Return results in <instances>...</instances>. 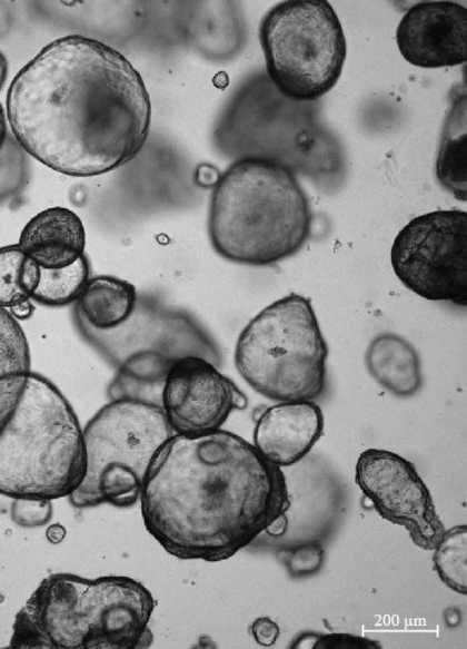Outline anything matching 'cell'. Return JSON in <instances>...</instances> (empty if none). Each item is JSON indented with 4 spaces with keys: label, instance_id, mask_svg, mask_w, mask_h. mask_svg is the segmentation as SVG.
I'll list each match as a JSON object with an SVG mask.
<instances>
[{
    "label": "cell",
    "instance_id": "obj_17",
    "mask_svg": "<svg viewBox=\"0 0 467 649\" xmlns=\"http://www.w3.org/2000/svg\"><path fill=\"white\" fill-rule=\"evenodd\" d=\"M365 362L371 377L395 396H414L423 385L419 354L398 334L375 336L367 347Z\"/></svg>",
    "mask_w": 467,
    "mask_h": 649
},
{
    "label": "cell",
    "instance_id": "obj_27",
    "mask_svg": "<svg viewBox=\"0 0 467 649\" xmlns=\"http://www.w3.org/2000/svg\"><path fill=\"white\" fill-rule=\"evenodd\" d=\"M50 500L14 499L11 507L12 520L27 528L46 524L52 517Z\"/></svg>",
    "mask_w": 467,
    "mask_h": 649
},
{
    "label": "cell",
    "instance_id": "obj_15",
    "mask_svg": "<svg viewBox=\"0 0 467 649\" xmlns=\"http://www.w3.org/2000/svg\"><path fill=\"white\" fill-rule=\"evenodd\" d=\"M324 431V414L314 401L278 402L254 429L255 448L274 464L290 466L306 456Z\"/></svg>",
    "mask_w": 467,
    "mask_h": 649
},
{
    "label": "cell",
    "instance_id": "obj_22",
    "mask_svg": "<svg viewBox=\"0 0 467 649\" xmlns=\"http://www.w3.org/2000/svg\"><path fill=\"white\" fill-rule=\"evenodd\" d=\"M433 566L439 579L453 591L467 593V527L445 530L435 544Z\"/></svg>",
    "mask_w": 467,
    "mask_h": 649
},
{
    "label": "cell",
    "instance_id": "obj_9",
    "mask_svg": "<svg viewBox=\"0 0 467 649\" xmlns=\"http://www.w3.org/2000/svg\"><path fill=\"white\" fill-rule=\"evenodd\" d=\"M173 434L161 405L109 400L82 430L86 473L69 495L72 505L135 504L151 460Z\"/></svg>",
    "mask_w": 467,
    "mask_h": 649
},
{
    "label": "cell",
    "instance_id": "obj_24",
    "mask_svg": "<svg viewBox=\"0 0 467 649\" xmlns=\"http://www.w3.org/2000/svg\"><path fill=\"white\" fill-rule=\"evenodd\" d=\"M291 648L305 649H379V641L350 633L306 632L292 641Z\"/></svg>",
    "mask_w": 467,
    "mask_h": 649
},
{
    "label": "cell",
    "instance_id": "obj_10",
    "mask_svg": "<svg viewBox=\"0 0 467 649\" xmlns=\"http://www.w3.org/2000/svg\"><path fill=\"white\" fill-rule=\"evenodd\" d=\"M266 75L286 97L317 101L338 82L347 57L340 20L326 0H288L259 27Z\"/></svg>",
    "mask_w": 467,
    "mask_h": 649
},
{
    "label": "cell",
    "instance_id": "obj_8",
    "mask_svg": "<svg viewBox=\"0 0 467 649\" xmlns=\"http://www.w3.org/2000/svg\"><path fill=\"white\" fill-rule=\"evenodd\" d=\"M328 346L310 299L290 293L240 332L235 365L258 394L276 402L314 401L326 389Z\"/></svg>",
    "mask_w": 467,
    "mask_h": 649
},
{
    "label": "cell",
    "instance_id": "obj_30",
    "mask_svg": "<svg viewBox=\"0 0 467 649\" xmlns=\"http://www.w3.org/2000/svg\"><path fill=\"white\" fill-rule=\"evenodd\" d=\"M8 76V61L4 55L0 51V90L2 89Z\"/></svg>",
    "mask_w": 467,
    "mask_h": 649
},
{
    "label": "cell",
    "instance_id": "obj_29",
    "mask_svg": "<svg viewBox=\"0 0 467 649\" xmlns=\"http://www.w3.org/2000/svg\"><path fill=\"white\" fill-rule=\"evenodd\" d=\"M11 315L18 321V319H26L28 317H30L34 311V306L32 304V301H28L24 303H21L10 309H8Z\"/></svg>",
    "mask_w": 467,
    "mask_h": 649
},
{
    "label": "cell",
    "instance_id": "obj_4",
    "mask_svg": "<svg viewBox=\"0 0 467 649\" xmlns=\"http://www.w3.org/2000/svg\"><path fill=\"white\" fill-rule=\"evenodd\" d=\"M321 104L282 95L265 71L247 77L219 114L212 131L225 158H255L307 177L321 191L341 188L346 154L337 136L321 121Z\"/></svg>",
    "mask_w": 467,
    "mask_h": 649
},
{
    "label": "cell",
    "instance_id": "obj_7",
    "mask_svg": "<svg viewBox=\"0 0 467 649\" xmlns=\"http://www.w3.org/2000/svg\"><path fill=\"white\" fill-rule=\"evenodd\" d=\"M81 336L116 370L108 386L111 399H138L160 404L170 367L186 356L221 366L220 348L188 312L150 294H139L136 308L121 326L99 332L77 322Z\"/></svg>",
    "mask_w": 467,
    "mask_h": 649
},
{
    "label": "cell",
    "instance_id": "obj_26",
    "mask_svg": "<svg viewBox=\"0 0 467 649\" xmlns=\"http://www.w3.org/2000/svg\"><path fill=\"white\" fill-rule=\"evenodd\" d=\"M30 373L0 377V434L13 416L22 399Z\"/></svg>",
    "mask_w": 467,
    "mask_h": 649
},
{
    "label": "cell",
    "instance_id": "obj_6",
    "mask_svg": "<svg viewBox=\"0 0 467 649\" xmlns=\"http://www.w3.org/2000/svg\"><path fill=\"white\" fill-rule=\"evenodd\" d=\"M85 473L82 429L71 404L50 380L31 372L0 434V494L51 501L69 496Z\"/></svg>",
    "mask_w": 467,
    "mask_h": 649
},
{
    "label": "cell",
    "instance_id": "obj_14",
    "mask_svg": "<svg viewBox=\"0 0 467 649\" xmlns=\"http://www.w3.org/2000/svg\"><path fill=\"white\" fill-rule=\"evenodd\" d=\"M396 42L403 58L420 68H444L467 60V9L454 1H423L400 19Z\"/></svg>",
    "mask_w": 467,
    "mask_h": 649
},
{
    "label": "cell",
    "instance_id": "obj_20",
    "mask_svg": "<svg viewBox=\"0 0 467 649\" xmlns=\"http://www.w3.org/2000/svg\"><path fill=\"white\" fill-rule=\"evenodd\" d=\"M41 268L18 244L0 247V307L10 309L31 301Z\"/></svg>",
    "mask_w": 467,
    "mask_h": 649
},
{
    "label": "cell",
    "instance_id": "obj_12",
    "mask_svg": "<svg viewBox=\"0 0 467 649\" xmlns=\"http://www.w3.org/2000/svg\"><path fill=\"white\" fill-rule=\"evenodd\" d=\"M355 482L382 519L405 528L418 548L434 549L445 527L409 460L389 450L367 449L357 459Z\"/></svg>",
    "mask_w": 467,
    "mask_h": 649
},
{
    "label": "cell",
    "instance_id": "obj_25",
    "mask_svg": "<svg viewBox=\"0 0 467 649\" xmlns=\"http://www.w3.org/2000/svg\"><path fill=\"white\" fill-rule=\"evenodd\" d=\"M292 577H306L318 572L324 562V549L318 542H307L282 549L278 553Z\"/></svg>",
    "mask_w": 467,
    "mask_h": 649
},
{
    "label": "cell",
    "instance_id": "obj_28",
    "mask_svg": "<svg viewBox=\"0 0 467 649\" xmlns=\"http://www.w3.org/2000/svg\"><path fill=\"white\" fill-rule=\"evenodd\" d=\"M250 631L255 641L262 647L275 645L280 635L279 626L269 617L255 619L250 626Z\"/></svg>",
    "mask_w": 467,
    "mask_h": 649
},
{
    "label": "cell",
    "instance_id": "obj_2",
    "mask_svg": "<svg viewBox=\"0 0 467 649\" xmlns=\"http://www.w3.org/2000/svg\"><path fill=\"white\" fill-rule=\"evenodd\" d=\"M139 500L145 528L167 553L207 562L264 532L282 534L290 507L281 468L222 429L173 434L151 460Z\"/></svg>",
    "mask_w": 467,
    "mask_h": 649
},
{
    "label": "cell",
    "instance_id": "obj_19",
    "mask_svg": "<svg viewBox=\"0 0 467 649\" xmlns=\"http://www.w3.org/2000/svg\"><path fill=\"white\" fill-rule=\"evenodd\" d=\"M450 107L445 117L436 159V178L440 186L460 201L467 200V121L466 86L449 94Z\"/></svg>",
    "mask_w": 467,
    "mask_h": 649
},
{
    "label": "cell",
    "instance_id": "obj_23",
    "mask_svg": "<svg viewBox=\"0 0 467 649\" xmlns=\"http://www.w3.org/2000/svg\"><path fill=\"white\" fill-rule=\"evenodd\" d=\"M30 372L27 336L11 313L0 307V377Z\"/></svg>",
    "mask_w": 467,
    "mask_h": 649
},
{
    "label": "cell",
    "instance_id": "obj_13",
    "mask_svg": "<svg viewBox=\"0 0 467 649\" xmlns=\"http://www.w3.org/2000/svg\"><path fill=\"white\" fill-rule=\"evenodd\" d=\"M160 404L175 434L197 435L221 429L231 412L246 407L247 399L215 364L186 356L170 367Z\"/></svg>",
    "mask_w": 467,
    "mask_h": 649
},
{
    "label": "cell",
    "instance_id": "obj_18",
    "mask_svg": "<svg viewBox=\"0 0 467 649\" xmlns=\"http://www.w3.org/2000/svg\"><path fill=\"white\" fill-rule=\"evenodd\" d=\"M139 293L130 282L111 276L89 277L74 303V321L106 332L126 323L132 315Z\"/></svg>",
    "mask_w": 467,
    "mask_h": 649
},
{
    "label": "cell",
    "instance_id": "obj_1",
    "mask_svg": "<svg viewBox=\"0 0 467 649\" xmlns=\"http://www.w3.org/2000/svg\"><path fill=\"white\" fill-rule=\"evenodd\" d=\"M7 117L30 156L60 174L90 177L129 163L142 149L151 102L140 72L121 52L68 35L17 72Z\"/></svg>",
    "mask_w": 467,
    "mask_h": 649
},
{
    "label": "cell",
    "instance_id": "obj_16",
    "mask_svg": "<svg viewBox=\"0 0 467 649\" xmlns=\"http://www.w3.org/2000/svg\"><path fill=\"white\" fill-rule=\"evenodd\" d=\"M18 246L40 268H63L85 255L86 232L74 212L60 206L50 207L23 226Z\"/></svg>",
    "mask_w": 467,
    "mask_h": 649
},
{
    "label": "cell",
    "instance_id": "obj_21",
    "mask_svg": "<svg viewBox=\"0 0 467 649\" xmlns=\"http://www.w3.org/2000/svg\"><path fill=\"white\" fill-rule=\"evenodd\" d=\"M89 277L90 265L86 255L63 268H41L40 281L31 301L46 307H63L76 303Z\"/></svg>",
    "mask_w": 467,
    "mask_h": 649
},
{
    "label": "cell",
    "instance_id": "obj_5",
    "mask_svg": "<svg viewBox=\"0 0 467 649\" xmlns=\"http://www.w3.org/2000/svg\"><path fill=\"white\" fill-rule=\"evenodd\" d=\"M311 223L309 199L292 171L245 158L235 160L215 185L208 235L226 260L270 266L304 247Z\"/></svg>",
    "mask_w": 467,
    "mask_h": 649
},
{
    "label": "cell",
    "instance_id": "obj_31",
    "mask_svg": "<svg viewBox=\"0 0 467 649\" xmlns=\"http://www.w3.org/2000/svg\"><path fill=\"white\" fill-rule=\"evenodd\" d=\"M6 139H7V124L2 106L0 105V149L2 148Z\"/></svg>",
    "mask_w": 467,
    "mask_h": 649
},
{
    "label": "cell",
    "instance_id": "obj_11",
    "mask_svg": "<svg viewBox=\"0 0 467 649\" xmlns=\"http://www.w3.org/2000/svg\"><path fill=\"white\" fill-rule=\"evenodd\" d=\"M390 264L416 295L466 306L467 213L438 209L414 217L396 235Z\"/></svg>",
    "mask_w": 467,
    "mask_h": 649
},
{
    "label": "cell",
    "instance_id": "obj_3",
    "mask_svg": "<svg viewBox=\"0 0 467 649\" xmlns=\"http://www.w3.org/2000/svg\"><path fill=\"white\" fill-rule=\"evenodd\" d=\"M155 607L150 590L127 576L52 573L17 612L9 648H148Z\"/></svg>",
    "mask_w": 467,
    "mask_h": 649
}]
</instances>
